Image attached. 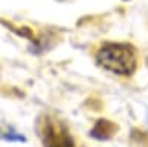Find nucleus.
I'll list each match as a JSON object with an SVG mask.
<instances>
[{"label": "nucleus", "instance_id": "obj_1", "mask_svg": "<svg viewBox=\"0 0 148 147\" xmlns=\"http://www.w3.org/2000/svg\"><path fill=\"white\" fill-rule=\"evenodd\" d=\"M96 63L119 76H132L136 70L138 52L130 43H105L96 52Z\"/></svg>", "mask_w": 148, "mask_h": 147}, {"label": "nucleus", "instance_id": "obj_2", "mask_svg": "<svg viewBox=\"0 0 148 147\" xmlns=\"http://www.w3.org/2000/svg\"><path fill=\"white\" fill-rule=\"evenodd\" d=\"M45 147H74V140L62 125L47 124L43 129Z\"/></svg>", "mask_w": 148, "mask_h": 147}, {"label": "nucleus", "instance_id": "obj_3", "mask_svg": "<svg viewBox=\"0 0 148 147\" xmlns=\"http://www.w3.org/2000/svg\"><path fill=\"white\" fill-rule=\"evenodd\" d=\"M116 132V126L113 124H110L108 120H99L98 124L95 125L93 131L90 132L95 138H99V140H108L113 134Z\"/></svg>", "mask_w": 148, "mask_h": 147}, {"label": "nucleus", "instance_id": "obj_4", "mask_svg": "<svg viewBox=\"0 0 148 147\" xmlns=\"http://www.w3.org/2000/svg\"><path fill=\"white\" fill-rule=\"evenodd\" d=\"M3 137L6 140H19V141H25L22 135H16V134H3Z\"/></svg>", "mask_w": 148, "mask_h": 147}]
</instances>
